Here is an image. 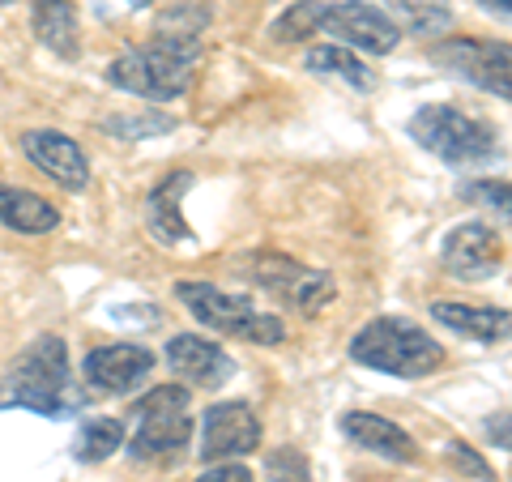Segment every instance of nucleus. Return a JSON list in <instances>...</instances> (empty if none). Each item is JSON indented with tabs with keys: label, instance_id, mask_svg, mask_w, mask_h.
Instances as JSON below:
<instances>
[{
	"label": "nucleus",
	"instance_id": "22",
	"mask_svg": "<svg viewBox=\"0 0 512 482\" xmlns=\"http://www.w3.org/2000/svg\"><path fill=\"white\" fill-rule=\"evenodd\" d=\"M124 444V423L120 419H86L82 431H77V444H73V457L77 461H107L111 453H120Z\"/></svg>",
	"mask_w": 512,
	"mask_h": 482
},
{
	"label": "nucleus",
	"instance_id": "20",
	"mask_svg": "<svg viewBox=\"0 0 512 482\" xmlns=\"http://www.w3.org/2000/svg\"><path fill=\"white\" fill-rule=\"evenodd\" d=\"M303 64H308V73H316V77H338V82L355 86V90H372L376 86V73L367 69V64L355 52H350V47H342V43H320V47H312V52L303 56Z\"/></svg>",
	"mask_w": 512,
	"mask_h": 482
},
{
	"label": "nucleus",
	"instance_id": "28",
	"mask_svg": "<svg viewBox=\"0 0 512 482\" xmlns=\"http://www.w3.org/2000/svg\"><path fill=\"white\" fill-rule=\"evenodd\" d=\"M197 482H252V470L239 461H214Z\"/></svg>",
	"mask_w": 512,
	"mask_h": 482
},
{
	"label": "nucleus",
	"instance_id": "9",
	"mask_svg": "<svg viewBox=\"0 0 512 482\" xmlns=\"http://www.w3.org/2000/svg\"><path fill=\"white\" fill-rule=\"evenodd\" d=\"M320 35H333L350 52H372L389 56L402 43V26L389 13L367 5V0H329L325 18H320Z\"/></svg>",
	"mask_w": 512,
	"mask_h": 482
},
{
	"label": "nucleus",
	"instance_id": "25",
	"mask_svg": "<svg viewBox=\"0 0 512 482\" xmlns=\"http://www.w3.org/2000/svg\"><path fill=\"white\" fill-rule=\"evenodd\" d=\"M265 474L269 482H312V470H308V457L299 453V448H274V453L265 457Z\"/></svg>",
	"mask_w": 512,
	"mask_h": 482
},
{
	"label": "nucleus",
	"instance_id": "1",
	"mask_svg": "<svg viewBox=\"0 0 512 482\" xmlns=\"http://www.w3.org/2000/svg\"><path fill=\"white\" fill-rule=\"evenodd\" d=\"M0 410H30L39 419H69L82 410V384L69 372V346L56 333L35 337L0 376Z\"/></svg>",
	"mask_w": 512,
	"mask_h": 482
},
{
	"label": "nucleus",
	"instance_id": "23",
	"mask_svg": "<svg viewBox=\"0 0 512 482\" xmlns=\"http://www.w3.org/2000/svg\"><path fill=\"white\" fill-rule=\"evenodd\" d=\"M325 5H329V0H295V5L274 22V30H269V35H274L278 43H303L308 35H320V18H325Z\"/></svg>",
	"mask_w": 512,
	"mask_h": 482
},
{
	"label": "nucleus",
	"instance_id": "13",
	"mask_svg": "<svg viewBox=\"0 0 512 482\" xmlns=\"http://www.w3.org/2000/svg\"><path fill=\"white\" fill-rule=\"evenodd\" d=\"M150 372H154V350L137 346V342L99 346V350H90L82 363L86 384L99 393H133Z\"/></svg>",
	"mask_w": 512,
	"mask_h": 482
},
{
	"label": "nucleus",
	"instance_id": "6",
	"mask_svg": "<svg viewBox=\"0 0 512 482\" xmlns=\"http://www.w3.org/2000/svg\"><path fill=\"white\" fill-rule=\"evenodd\" d=\"M192 440V401L184 384H158L137 401V431L128 453L133 461H163L184 453Z\"/></svg>",
	"mask_w": 512,
	"mask_h": 482
},
{
	"label": "nucleus",
	"instance_id": "29",
	"mask_svg": "<svg viewBox=\"0 0 512 482\" xmlns=\"http://www.w3.org/2000/svg\"><path fill=\"white\" fill-rule=\"evenodd\" d=\"M478 5H483L487 13H495V18H500V22H508V13H512L508 0H478Z\"/></svg>",
	"mask_w": 512,
	"mask_h": 482
},
{
	"label": "nucleus",
	"instance_id": "16",
	"mask_svg": "<svg viewBox=\"0 0 512 482\" xmlns=\"http://www.w3.org/2000/svg\"><path fill=\"white\" fill-rule=\"evenodd\" d=\"M188 188H192V171H171L167 180H158L154 192L146 197V231L163 248L192 244V227H188L184 214H180V201H184Z\"/></svg>",
	"mask_w": 512,
	"mask_h": 482
},
{
	"label": "nucleus",
	"instance_id": "24",
	"mask_svg": "<svg viewBox=\"0 0 512 482\" xmlns=\"http://www.w3.org/2000/svg\"><path fill=\"white\" fill-rule=\"evenodd\" d=\"M103 128H107L111 137H120V141H146V137H163V133H171L175 120L163 116V111L146 107V111H133V116H111Z\"/></svg>",
	"mask_w": 512,
	"mask_h": 482
},
{
	"label": "nucleus",
	"instance_id": "2",
	"mask_svg": "<svg viewBox=\"0 0 512 482\" xmlns=\"http://www.w3.org/2000/svg\"><path fill=\"white\" fill-rule=\"evenodd\" d=\"M201 56V39H175V35H154L150 43L128 47L124 56L107 64V82L137 94L146 103H171L192 86V64Z\"/></svg>",
	"mask_w": 512,
	"mask_h": 482
},
{
	"label": "nucleus",
	"instance_id": "17",
	"mask_svg": "<svg viewBox=\"0 0 512 482\" xmlns=\"http://www.w3.org/2000/svg\"><path fill=\"white\" fill-rule=\"evenodd\" d=\"M431 320H440L444 329H453L461 337H470L478 346H495L508 337L512 316L508 308H474V303H453V299H440L431 303Z\"/></svg>",
	"mask_w": 512,
	"mask_h": 482
},
{
	"label": "nucleus",
	"instance_id": "7",
	"mask_svg": "<svg viewBox=\"0 0 512 482\" xmlns=\"http://www.w3.org/2000/svg\"><path fill=\"white\" fill-rule=\"evenodd\" d=\"M431 60L440 69L457 73L461 82H470L478 90L495 94L500 103H508L512 94V52L508 43H495V39H444L431 47Z\"/></svg>",
	"mask_w": 512,
	"mask_h": 482
},
{
	"label": "nucleus",
	"instance_id": "8",
	"mask_svg": "<svg viewBox=\"0 0 512 482\" xmlns=\"http://www.w3.org/2000/svg\"><path fill=\"white\" fill-rule=\"evenodd\" d=\"M248 278L256 286H265V291L278 303H286V308H299L303 316H316L325 303H333V295H338V282H333L329 273L299 265L291 256H256Z\"/></svg>",
	"mask_w": 512,
	"mask_h": 482
},
{
	"label": "nucleus",
	"instance_id": "27",
	"mask_svg": "<svg viewBox=\"0 0 512 482\" xmlns=\"http://www.w3.org/2000/svg\"><path fill=\"white\" fill-rule=\"evenodd\" d=\"M448 457H453V461H457V465H461V470H466V474H474L478 482H495V474L487 470V461L478 457L474 448H466V444H448Z\"/></svg>",
	"mask_w": 512,
	"mask_h": 482
},
{
	"label": "nucleus",
	"instance_id": "12",
	"mask_svg": "<svg viewBox=\"0 0 512 482\" xmlns=\"http://www.w3.org/2000/svg\"><path fill=\"white\" fill-rule=\"evenodd\" d=\"M18 141H22V154L52 184L69 188V192H82L90 184V158L69 133H60V128H30Z\"/></svg>",
	"mask_w": 512,
	"mask_h": 482
},
{
	"label": "nucleus",
	"instance_id": "18",
	"mask_svg": "<svg viewBox=\"0 0 512 482\" xmlns=\"http://www.w3.org/2000/svg\"><path fill=\"white\" fill-rule=\"evenodd\" d=\"M30 26L47 52L77 60L82 35H77V0H30Z\"/></svg>",
	"mask_w": 512,
	"mask_h": 482
},
{
	"label": "nucleus",
	"instance_id": "30",
	"mask_svg": "<svg viewBox=\"0 0 512 482\" xmlns=\"http://www.w3.org/2000/svg\"><path fill=\"white\" fill-rule=\"evenodd\" d=\"M128 5H133V9H150L154 0H128Z\"/></svg>",
	"mask_w": 512,
	"mask_h": 482
},
{
	"label": "nucleus",
	"instance_id": "15",
	"mask_svg": "<svg viewBox=\"0 0 512 482\" xmlns=\"http://www.w3.org/2000/svg\"><path fill=\"white\" fill-rule=\"evenodd\" d=\"M342 436L363 448V453H376L384 461H397V465H414L419 461V444L406 427H397L393 419H380V414H367V410H350L342 414Z\"/></svg>",
	"mask_w": 512,
	"mask_h": 482
},
{
	"label": "nucleus",
	"instance_id": "21",
	"mask_svg": "<svg viewBox=\"0 0 512 482\" xmlns=\"http://www.w3.org/2000/svg\"><path fill=\"white\" fill-rule=\"evenodd\" d=\"M389 9L397 13V26H406L410 35H444L453 26V5L448 0H389Z\"/></svg>",
	"mask_w": 512,
	"mask_h": 482
},
{
	"label": "nucleus",
	"instance_id": "31",
	"mask_svg": "<svg viewBox=\"0 0 512 482\" xmlns=\"http://www.w3.org/2000/svg\"><path fill=\"white\" fill-rule=\"evenodd\" d=\"M0 5H13V0H0Z\"/></svg>",
	"mask_w": 512,
	"mask_h": 482
},
{
	"label": "nucleus",
	"instance_id": "11",
	"mask_svg": "<svg viewBox=\"0 0 512 482\" xmlns=\"http://www.w3.org/2000/svg\"><path fill=\"white\" fill-rule=\"evenodd\" d=\"M261 444V419L248 401H218V406L205 410L201 423V457L205 461H235L256 453Z\"/></svg>",
	"mask_w": 512,
	"mask_h": 482
},
{
	"label": "nucleus",
	"instance_id": "5",
	"mask_svg": "<svg viewBox=\"0 0 512 482\" xmlns=\"http://www.w3.org/2000/svg\"><path fill=\"white\" fill-rule=\"evenodd\" d=\"M175 299H180L205 329L227 333L235 342H252V346H282L286 342V325L274 312H261L252 299L231 295V291H222V286L180 282L175 286Z\"/></svg>",
	"mask_w": 512,
	"mask_h": 482
},
{
	"label": "nucleus",
	"instance_id": "3",
	"mask_svg": "<svg viewBox=\"0 0 512 482\" xmlns=\"http://www.w3.org/2000/svg\"><path fill=\"white\" fill-rule=\"evenodd\" d=\"M350 359L397 380H423L444 363V346L406 316H376L350 337Z\"/></svg>",
	"mask_w": 512,
	"mask_h": 482
},
{
	"label": "nucleus",
	"instance_id": "4",
	"mask_svg": "<svg viewBox=\"0 0 512 482\" xmlns=\"http://www.w3.org/2000/svg\"><path fill=\"white\" fill-rule=\"evenodd\" d=\"M406 133L419 141L427 154H436L448 167H487L500 158V133L487 124L461 111L453 103H427L410 116Z\"/></svg>",
	"mask_w": 512,
	"mask_h": 482
},
{
	"label": "nucleus",
	"instance_id": "10",
	"mask_svg": "<svg viewBox=\"0 0 512 482\" xmlns=\"http://www.w3.org/2000/svg\"><path fill=\"white\" fill-rule=\"evenodd\" d=\"M440 265H444L448 278H457V282H483L491 273H500L504 244L487 222H461V227H453L444 235Z\"/></svg>",
	"mask_w": 512,
	"mask_h": 482
},
{
	"label": "nucleus",
	"instance_id": "14",
	"mask_svg": "<svg viewBox=\"0 0 512 482\" xmlns=\"http://www.w3.org/2000/svg\"><path fill=\"white\" fill-rule=\"evenodd\" d=\"M167 363L175 376H184L188 384L197 389H218L235 376V359L222 350L210 337H197V333H180L167 342Z\"/></svg>",
	"mask_w": 512,
	"mask_h": 482
},
{
	"label": "nucleus",
	"instance_id": "26",
	"mask_svg": "<svg viewBox=\"0 0 512 482\" xmlns=\"http://www.w3.org/2000/svg\"><path fill=\"white\" fill-rule=\"evenodd\" d=\"M461 197L508 214V184H504V180H474V184H461Z\"/></svg>",
	"mask_w": 512,
	"mask_h": 482
},
{
	"label": "nucleus",
	"instance_id": "19",
	"mask_svg": "<svg viewBox=\"0 0 512 482\" xmlns=\"http://www.w3.org/2000/svg\"><path fill=\"white\" fill-rule=\"evenodd\" d=\"M0 222L18 235H47V231L60 227V214H56L52 201L39 197V192L0 184Z\"/></svg>",
	"mask_w": 512,
	"mask_h": 482
}]
</instances>
